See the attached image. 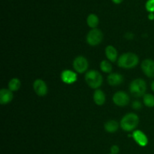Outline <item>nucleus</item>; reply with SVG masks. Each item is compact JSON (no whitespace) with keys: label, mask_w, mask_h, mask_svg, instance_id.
Masks as SVG:
<instances>
[{"label":"nucleus","mask_w":154,"mask_h":154,"mask_svg":"<svg viewBox=\"0 0 154 154\" xmlns=\"http://www.w3.org/2000/svg\"><path fill=\"white\" fill-rule=\"evenodd\" d=\"M111 1H112L114 4L118 5V4H120V3H121L123 0H111Z\"/></svg>","instance_id":"26"},{"label":"nucleus","mask_w":154,"mask_h":154,"mask_svg":"<svg viewBox=\"0 0 154 154\" xmlns=\"http://www.w3.org/2000/svg\"><path fill=\"white\" fill-rule=\"evenodd\" d=\"M139 123V117L136 114L129 113L122 118L120 121V126L126 132H131L134 130Z\"/></svg>","instance_id":"2"},{"label":"nucleus","mask_w":154,"mask_h":154,"mask_svg":"<svg viewBox=\"0 0 154 154\" xmlns=\"http://www.w3.org/2000/svg\"><path fill=\"white\" fill-rule=\"evenodd\" d=\"M87 25L89 26V27L92 29H96L97 27V26L99 25V20L98 17L97 15H96L95 14H90L88 15L87 19Z\"/></svg>","instance_id":"17"},{"label":"nucleus","mask_w":154,"mask_h":154,"mask_svg":"<svg viewBox=\"0 0 154 154\" xmlns=\"http://www.w3.org/2000/svg\"><path fill=\"white\" fill-rule=\"evenodd\" d=\"M146 90H147V84L145 81L141 78L134 80L129 85V91L131 94L135 97H141L144 96Z\"/></svg>","instance_id":"4"},{"label":"nucleus","mask_w":154,"mask_h":154,"mask_svg":"<svg viewBox=\"0 0 154 154\" xmlns=\"http://www.w3.org/2000/svg\"><path fill=\"white\" fill-rule=\"evenodd\" d=\"M20 81L18 78H12L8 83V90H10L12 92L17 91L20 87Z\"/></svg>","instance_id":"18"},{"label":"nucleus","mask_w":154,"mask_h":154,"mask_svg":"<svg viewBox=\"0 0 154 154\" xmlns=\"http://www.w3.org/2000/svg\"><path fill=\"white\" fill-rule=\"evenodd\" d=\"M108 82L111 86H119L123 84L124 78L122 75L119 73H111L108 76Z\"/></svg>","instance_id":"12"},{"label":"nucleus","mask_w":154,"mask_h":154,"mask_svg":"<svg viewBox=\"0 0 154 154\" xmlns=\"http://www.w3.org/2000/svg\"><path fill=\"white\" fill-rule=\"evenodd\" d=\"M103 39V34L102 31L98 29H93L88 32L87 35V42L90 46H96L102 42Z\"/></svg>","instance_id":"5"},{"label":"nucleus","mask_w":154,"mask_h":154,"mask_svg":"<svg viewBox=\"0 0 154 154\" xmlns=\"http://www.w3.org/2000/svg\"><path fill=\"white\" fill-rule=\"evenodd\" d=\"M33 89H34L35 93L38 96H46L48 92V86H47L46 83L42 79H37L34 81Z\"/></svg>","instance_id":"8"},{"label":"nucleus","mask_w":154,"mask_h":154,"mask_svg":"<svg viewBox=\"0 0 154 154\" xmlns=\"http://www.w3.org/2000/svg\"><path fill=\"white\" fill-rule=\"evenodd\" d=\"M132 107L135 110H139L142 108V105H141V102H138V101H135V102H133V103H132Z\"/></svg>","instance_id":"22"},{"label":"nucleus","mask_w":154,"mask_h":154,"mask_svg":"<svg viewBox=\"0 0 154 154\" xmlns=\"http://www.w3.org/2000/svg\"><path fill=\"white\" fill-rule=\"evenodd\" d=\"M141 69L146 76L148 78H154V60L146 59L141 63Z\"/></svg>","instance_id":"9"},{"label":"nucleus","mask_w":154,"mask_h":154,"mask_svg":"<svg viewBox=\"0 0 154 154\" xmlns=\"http://www.w3.org/2000/svg\"><path fill=\"white\" fill-rule=\"evenodd\" d=\"M151 90L154 92V81L151 83Z\"/></svg>","instance_id":"27"},{"label":"nucleus","mask_w":154,"mask_h":154,"mask_svg":"<svg viewBox=\"0 0 154 154\" xmlns=\"http://www.w3.org/2000/svg\"><path fill=\"white\" fill-rule=\"evenodd\" d=\"M105 55L108 60L111 62H115L117 60V51L112 45H108L105 48Z\"/></svg>","instance_id":"14"},{"label":"nucleus","mask_w":154,"mask_h":154,"mask_svg":"<svg viewBox=\"0 0 154 154\" xmlns=\"http://www.w3.org/2000/svg\"><path fill=\"white\" fill-rule=\"evenodd\" d=\"M144 105L148 108H153L154 107V96L150 93L145 94L143 97Z\"/></svg>","instance_id":"19"},{"label":"nucleus","mask_w":154,"mask_h":154,"mask_svg":"<svg viewBox=\"0 0 154 154\" xmlns=\"http://www.w3.org/2000/svg\"><path fill=\"white\" fill-rule=\"evenodd\" d=\"M130 98L128 94L125 92L119 91L117 92L113 96V102L115 105L120 107H124L129 104Z\"/></svg>","instance_id":"7"},{"label":"nucleus","mask_w":154,"mask_h":154,"mask_svg":"<svg viewBox=\"0 0 154 154\" xmlns=\"http://www.w3.org/2000/svg\"><path fill=\"white\" fill-rule=\"evenodd\" d=\"M120 152V148L117 145H113L111 148V154H117Z\"/></svg>","instance_id":"23"},{"label":"nucleus","mask_w":154,"mask_h":154,"mask_svg":"<svg viewBox=\"0 0 154 154\" xmlns=\"http://www.w3.org/2000/svg\"><path fill=\"white\" fill-rule=\"evenodd\" d=\"M145 8L149 13H154V0H147L146 2Z\"/></svg>","instance_id":"21"},{"label":"nucleus","mask_w":154,"mask_h":154,"mask_svg":"<svg viewBox=\"0 0 154 154\" xmlns=\"http://www.w3.org/2000/svg\"><path fill=\"white\" fill-rule=\"evenodd\" d=\"M119 129V123L116 120H111L105 124V129L109 133H114Z\"/></svg>","instance_id":"16"},{"label":"nucleus","mask_w":154,"mask_h":154,"mask_svg":"<svg viewBox=\"0 0 154 154\" xmlns=\"http://www.w3.org/2000/svg\"><path fill=\"white\" fill-rule=\"evenodd\" d=\"M88 66V61L85 57H82V56L77 57L73 61L74 69L79 74H82L87 72Z\"/></svg>","instance_id":"6"},{"label":"nucleus","mask_w":154,"mask_h":154,"mask_svg":"<svg viewBox=\"0 0 154 154\" xmlns=\"http://www.w3.org/2000/svg\"><path fill=\"white\" fill-rule=\"evenodd\" d=\"M100 69L105 73H111L112 72V66L108 60H102L101 62Z\"/></svg>","instance_id":"20"},{"label":"nucleus","mask_w":154,"mask_h":154,"mask_svg":"<svg viewBox=\"0 0 154 154\" xmlns=\"http://www.w3.org/2000/svg\"><path fill=\"white\" fill-rule=\"evenodd\" d=\"M148 19L150 20H154V14L153 13H150L148 14Z\"/></svg>","instance_id":"25"},{"label":"nucleus","mask_w":154,"mask_h":154,"mask_svg":"<svg viewBox=\"0 0 154 154\" xmlns=\"http://www.w3.org/2000/svg\"><path fill=\"white\" fill-rule=\"evenodd\" d=\"M85 81L89 87L97 90L99 87L102 86L103 78L98 71L90 70L86 73Z\"/></svg>","instance_id":"3"},{"label":"nucleus","mask_w":154,"mask_h":154,"mask_svg":"<svg viewBox=\"0 0 154 154\" xmlns=\"http://www.w3.org/2000/svg\"><path fill=\"white\" fill-rule=\"evenodd\" d=\"M13 99V92L7 89H2L0 91V103L1 105H7Z\"/></svg>","instance_id":"13"},{"label":"nucleus","mask_w":154,"mask_h":154,"mask_svg":"<svg viewBox=\"0 0 154 154\" xmlns=\"http://www.w3.org/2000/svg\"><path fill=\"white\" fill-rule=\"evenodd\" d=\"M60 78H61V80L63 82L67 84H73L78 79L77 74L75 72H72V70H69V69H66V70L63 71V72L61 73V75H60Z\"/></svg>","instance_id":"10"},{"label":"nucleus","mask_w":154,"mask_h":154,"mask_svg":"<svg viewBox=\"0 0 154 154\" xmlns=\"http://www.w3.org/2000/svg\"><path fill=\"white\" fill-rule=\"evenodd\" d=\"M105 94L102 90L97 89L95 90L94 94H93V100L94 102L98 105H102L105 102Z\"/></svg>","instance_id":"15"},{"label":"nucleus","mask_w":154,"mask_h":154,"mask_svg":"<svg viewBox=\"0 0 154 154\" xmlns=\"http://www.w3.org/2000/svg\"></svg>","instance_id":"28"},{"label":"nucleus","mask_w":154,"mask_h":154,"mask_svg":"<svg viewBox=\"0 0 154 154\" xmlns=\"http://www.w3.org/2000/svg\"><path fill=\"white\" fill-rule=\"evenodd\" d=\"M139 63V58L133 53H125L122 54L117 60L118 66L123 69H132L135 68Z\"/></svg>","instance_id":"1"},{"label":"nucleus","mask_w":154,"mask_h":154,"mask_svg":"<svg viewBox=\"0 0 154 154\" xmlns=\"http://www.w3.org/2000/svg\"><path fill=\"white\" fill-rule=\"evenodd\" d=\"M125 37L127 39H129V40H131V39H132L134 38V34L132 32H127L126 34V36H125Z\"/></svg>","instance_id":"24"},{"label":"nucleus","mask_w":154,"mask_h":154,"mask_svg":"<svg viewBox=\"0 0 154 154\" xmlns=\"http://www.w3.org/2000/svg\"><path fill=\"white\" fill-rule=\"evenodd\" d=\"M132 138L135 142L141 147H145L148 144V138L147 135L141 130H136L132 133Z\"/></svg>","instance_id":"11"}]
</instances>
